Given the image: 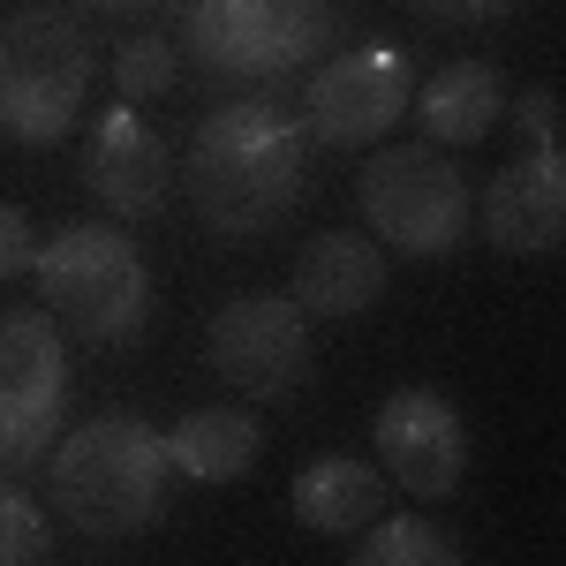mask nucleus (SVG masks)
Masks as SVG:
<instances>
[{
	"instance_id": "f257e3e1",
	"label": "nucleus",
	"mask_w": 566,
	"mask_h": 566,
	"mask_svg": "<svg viewBox=\"0 0 566 566\" xmlns=\"http://www.w3.org/2000/svg\"><path fill=\"white\" fill-rule=\"evenodd\" d=\"M175 175L189 181V205H197V219L212 234L250 242V234H272L303 205L310 129L287 106H272V98H234V106H219L197 129L189 167H175Z\"/></svg>"
},
{
	"instance_id": "f03ea898",
	"label": "nucleus",
	"mask_w": 566,
	"mask_h": 566,
	"mask_svg": "<svg viewBox=\"0 0 566 566\" xmlns=\"http://www.w3.org/2000/svg\"><path fill=\"white\" fill-rule=\"evenodd\" d=\"M45 491H53V514L69 528H84V536H98V544L144 536L167 514V491H175L167 431L144 423V416H91L84 431L53 438Z\"/></svg>"
},
{
	"instance_id": "7ed1b4c3",
	"label": "nucleus",
	"mask_w": 566,
	"mask_h": 566,
	"mask_svg": "<svg viewBox=\"0 0 566 566\" xmlns=\"http://www.w3.org/2000/svg\"><path fill=\"white\" fill-rule=\"evenodd\" d=\"M31 280L45 295V317L69 325L84 348H122L151 325V264L122 227H61L45 234Z\"/></svg>"
},
{
	"instance_id": "20e7f679",
	"label": "nucleus",
	"mask_w": 566,
	"mask_h": 566,
	"mask_svg": "<svg viewBox=\"0 0 566 566\" xmlns=\"http://www.w3.org/2000/svg\"><path fill=\"white\" fill-rule=\"evenodd\" d=\"M91 98V45L69 8L0 15V136L23 151H53L76 136Z\"/></svg>"
},
{
	"instance_id": "39448f33",
	"label": "nucleus",
	"mask_w": 566,
	"mask_h": 566,
	"mask_svg": "<svg viewBox=\"0 0 566 566\" xmlns=\"http://www.w3.org/2000/svg\"><path fill=\"white\" fill-rule=\"evenodd\" d=\"M355 205H363L370 242L392 250V258H446V250H461L469 212H476L461 167H446V151H431V144L378 151L363 167V181H355Z\"/></svg>"
},
{
	"instance_id": "423d86ee",
	"label": "nucleus",
	"mask_w": 566,
	"mask_h": 566,
	"mask_svg": "<svg viewBox=\"0 0 566 566\" xmlns=\"http://www.w3.org/2000/svg\"><path fill=\"white\" fill-rule=\"evenodd\" d=\"M69 408V348L45 310L0 317V469H31L61 438Z\"/></svg>"
},
{
	"instance_id": "0eeeda50",
	"label": "nucleus",
	"mask_w": 566,
	"mask_h": 566,
	"mask_svg": "<svg viewBox=\"0 0 566 566\" xmlns=\"http://www.w3.org/2000/svg\"><path fill=\"white\" fill-rule=\"evenodd\" d=\"M333 0H189V45L219 76H287L325 45Z\"/></svg>"
},
{
	"instance_id": "6e6552de",
	"label": "nucleus",
	"mask_w": 566,
	"mask_h": 566,
	"mask_svg": "<svg viewBox=\"0 0 566 566\" xmlns=\"http://www.w3.org/2000/svg\"><path fill=\"white\" fill-rule=\"evenodd\" d=\"M205 363L219 370V386H234L242 400H287L310 378V317L287 295H242L212 317L205 333Z\"/></svg>"
},
{
	"instance_id": "1a4fd4ad",
	"label": "nucleus",
	"mask_w": 566,
	"mask_h": 566,
	"mask_svg": "<svg viewBox=\"0 0 566 566\" xmlns=\"http://www.w3.org/2000/svg\"><path fill=\"white\" fill-rule=\"evenodd\" d=\"M408 98H416V61H408V45H348V53H333L325 69H317V84H310V144H333V151H363V144H378V136L408 114Z\"/></svg>"
},
{
	"instance_id": "9d476101",
	"label": "nucleus",
	"mask_w": 566,
	"mask_h": 566,
	"mask_svg": "<svg viewBox=\"0 0 566 566\" xmlns=\"http://www.w3.org/2000/svg\"><path fill=\"white\" fill-rule=\"evenodd\" d=\"M378 469L408 499H453L469 476V423L431 386H400L378 408Z\"/></svg>"
},
{
	"instance_id": "9b49d317",
	"label": "nucleus",
	"mask_w": 566,
	"mask_h": 566,
	"mask_svg": "<svg viewBox=\"0 0 566 566\" xmlns=\"http://www.w3.org/2000/svg\"><path fill=\"white\" fill-rule=\"evenodd\" d=\"M84 189L114 219H159L175 205V151L136 106H106L84 144Z\"/></svg>"
},
{
	"instance_id": "f8f14e48",
	"label": "nucleus",
	"mask_w": 566,
	"mask_h": 566,
	"mask_svg": "<svg viewBox=\"0 0 566 566\" xmlns=\"http://www.w3.org/2000/svg\"><path fill=\"white\" fill-rule=\"evenodd\" d=\"M566 234V159L559 151H528L483 189V242L506 258H552Z\"/></svg>"
},
{
	"instance_id": "ddd939ff",
	"label": "nucleus",
	"mask_w": 566,
	"mask_h": 566,
	"mask_svg": "<svg viewBox=\"0 0 566 566\" xmlns=\"http://www.w3.org/2000/svg\"><path fill=\"white\" fill-rule=\"evenodd\" d=\"M287 303L303 317H363V310L386 295V250L370 234H310L295 250V272H287Z\"/></svg>"
},
{
	"instance_id": "4468645a",
	"label": "nucleus",
	"mask_w": 566,
	"mask_h": 566,
	"mask_svg": "<svg viewBox=\"0 0 566 566\" xmlns=\"http://www.w3.org/2000/svg\"><path fill=\"white\" fill-rule=\"evenodd\" d=\"M408 114L423 122V144L431 151H461V144H483L506 114V84L491 61H446L431 84L408 98Z\"/></svg>"
},
{
	"instance_id": "2eb2a0df",
	"label": "nucleus",
	"mask_w": 566,
	"mask_h": 566,
	"mask_svg": "<svg viewBox=\"0 0 566 566\" xmlns=\"http://www.w3.org/2000/svg\"><path fill=\"white\" fill-rule=\"evenodd\" d=\"M287 506H295V522H303L310 536H355V528L378 522L386 476H378L370 461H355V453H317V461L295 469Z\"/></svg>"
},
{
	"instance_id": "dca6fc26",
	"label": "nucleus",
	"mask_w": 566,
	"mask_h": 566,
	"mask_svg": "<svg viewBox=\"0 0 566 566\" xmlns=\"http://www.w3.org/2000/svg\"><path fill=\"white\" fill-rule=\"evenodd\" d=\"M258 446H264L258 416H242V408H189L167 431V461L189 483H242L258 469Z\"/></svg>"
},
{
	"instance_id": "f3484780",
	"label": "nucleus",
	"mask_w": 566,
	"mask_h": 566,
	"mask_svg": "<svg viewBox=\"0 0 566 566\" xmlns=\"http://www.w3.org/2000/svg\"><path fill=\"white\" fill-rule=\"evenodd\" d=\"M348 566H469V552L431 528L423 514H386V522L355 528V559Z\"/></svg>"
},
{
	"instance_id": "a211bd4d",
	"label": "nucleus",
	"mask_w": 566,
	"mask_h": 566,
	"mask_svg": "<svg viewBox=\"0 0 566 566\" xmlns=\"http://www.w3.org/2000/svg\"><path fill=\"white\" fill-rule=\"evenodd\" d=\"M45 552H53L45 506L23 491V483L0 476V566H45Z\"/></svg>"
},
{
	"instance_id": "6ab92c4d",
	"label": "nucleus",
	"mask_w": 566,
	"mask_h": 566,
	"mask_svg": "<svg viewBox=\"0 0 566 566\" xmlns=\"http://www.w3.org/2000/svg\"><path fill=\"white\" fill-rule=\"evenodd\" d=\"M175 45L167 39H129L122 53H114V91H122V106H136V98H159V91H175Z\"/></svg>"
},
{
	"instance_id": "aec40b11",
	"label": "nucleus",
	"mask_w": 566,
	"mask_h": 566,
	"mask_svg": "<svg viewBox=\"0 0 566 566\" xmlns=\"http://www.w3.org/2000/svg\"><path fill=\"white\" fill-rule=\"evenodd\" d=\"M31 258H39L31 219H23V205H8V197H0V280H23V272H31Z\"/></svg>"
},
{
	"instance_id": "412c9836",
	"label": "nucleus",
	"mask_w": 566,
	"mask_h": 566,
	"mask_svg": "<svg viewBox=\"0 0 566 566\" xmlns=\"http://www.w3.org/2000/svg\"><path fill=\"white\" fill-rule=\"evenodd\" d=\"M514 122H522L528 151H559V114H552V91L544 84H528L522 98H514Z\"/></svg>"
},
{
	"instance_id": "4be33fe9",
	"label": "nucleus",
	"mask_w": 566,
	"mask_h": 566,
	"mask_svg": "<svg viewBox=\"0 0 566 566\" xmlns=\"http://www.w3.org/2000/svg\"><path fill=\"white\" fill-rule=\"evenodd\" d=\"M423 23H491V15H506L514 0H408Z\"/></svg>"
},
{
	"instance_id": "5701e85b",
	"label": "nucleus",
	"mask_w": 566,
	"mask_h": 566,
	"mask_svg": "<svg viewBox=\"0 0 566 566\" xmlns=\"http://www.w3.org/2000/svg\"><path fill=\"white\" fill-rule=\"evenodd\" d=\"M91 8H106V15H136V8H159V0H91Z\"/></svg>"
}]
</instances>
